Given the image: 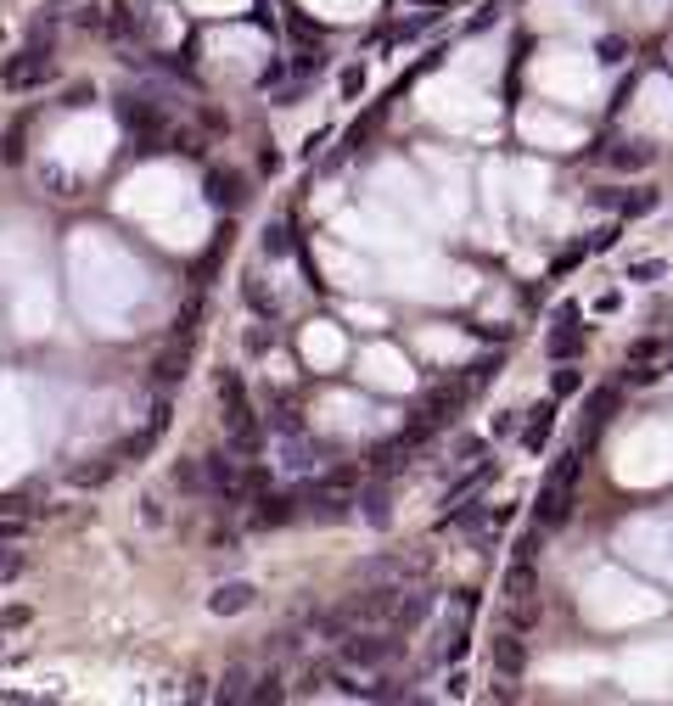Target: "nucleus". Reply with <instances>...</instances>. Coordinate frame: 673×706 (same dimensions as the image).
Here are the masks:
<instances>
[{"label": "nucleus", "mask_w": 673, "mask_h": 706, "mask_svg": "<svg viewBox=\"0 0 673 706\" xmlns=\"http://www.w3.org/2000/svg\"><path fill=\"white\" fill-rule=\"evenodd\" d=\"M247 348H253V353L275 348V331H247Z\"/></svg>", "instance_id": "27"}, {"label": "nucleus", "mask_w": 673, "mask_h": 706, "mask_svg": "<svg viewBox=\"0 0 673 706\" xmlns=\"http://www.w3.org/2000/svg\"><path fill=\"white\" fill-rule=\"evenodd\" d=\"M202 197H208V208H225V213H236L247 202V180L236 169H214L208 180H202Z\"/></svg>", "instance_id": "6"}, {"label": "nucleus", "mask_w": 673, "mask_h": 706, "mask_svg": "<svg viewBox=\"0 0 673 706\" xmlns=\"http://www.w3.org/2000/svg\"><path fill=\"white\" fill-rule=\"evenodd\" d=\"M247 695H253V667H225V673H219V690H214V701H247Z\"/></svg>", "instance_id": "11"}, {"label": "nucleus", "mask_w": 673, "mask_h": 706, "mask_svg": "<svg viewBox=\"0 0 673 706\" xmlns=\"http://www.w3.org/2000/svg\"><path fill=\"white\" fill-rule=\"evenodd\" d=\"M258 169L275 174V169H281V152H270V146H264V152H258Z\"/></svg>", "instance_id": "29"}, {"label": "nucleus", "mask_w": 673, "mask_h": 706, "mask_svg": "<svg viewBox=\"0 0 673 706\" xmlns=\"http://www.w3.org/2000/svg\"><path fill=\"white\" fill-rule=\"evenodd\" d=\"M303 499H287V494H258L253 499V522L258 527H287L292 516H298Z\"/></svg>", "instance_id": "9"}, {"label": "nucleus", "mask_w": 673, "mask_h": 706, "mask_svg": "<svg viewBox=\"0 0 673 706\" xmlns=\"http://www.w3.org/2000/svg\"><path fill=\"white\" fill-rule=\"evenodd\" d=\"M29 622H34V606H6V611H0V639H6V634H23Z\"/></svg>", "instance_id": "21"}, {"label": "nucleus", "mask_w": 673, "mask_h": 706, "mask_svg": "<svg viewBox=\"0 0 673 706\" xmlns=\"http://www.w3.org/2000/svg\"><path fill=\"white\" fill-rule=\"evenodd\" d=\"M287 253H292V230L270 225V230H264V258H287Z\"/></svg>", "instance_id": "22"}, {"label": "nucleus", "mask_w": 673, "mask_h": 706, "mask_svg": "<svg viewBox=\"0 0 673 706\" xmlns=\"http://www.w3.org/2000/svg\"><path fill=\"white\" fill-rule=\"evenodd\" d=\"M113 471H118V460H113V454H107L101 466H79V471H73V482H79V488H101V482L113 477Z\"/></svg>", "instance_id": "20"}, {"label": "nucleus", "mask_w": 673, "mask_h": 706, "mask_svg": "<svg viewBox=\"0 0 673 706\" xmlns=\"http://www.w3.org/2000/svg\"><path fill=\"white\" fill-rule=\"evenodd\" d=\"M219 387V410H225V438L236 454H258V443H264V426H258V410H253V398H247L242 376L236 370H219L214 376Z\"/></svg>", "instance_id": "1"}, {"label": "nucleus", "mask_w": 673, "mask_h": 706, "mask_svg": "<svg viewBox=\"0 0 673 706\" xmlns=\"http://www.w3.org/2000/svg\"><path fill=\"white\" fill-rule=\"evenodd\" d=\"M62 107H90V90H85V85H73V90H68V101H62Z\"/></svg>", "instance_id": "30"}, {"label": "nucleus", "mask_w": 673, "mask_h": 706, "mask_svg": "<svg viewBox=\"0 0 673 706\" xmlns=\"http://www.w3.org/2000/svg\"><path fill=\"white\" fill-rule=\"evenodd\" d=\"M202 466H208V494L214 499H247V488H253V477H247V466L236 460V449H214L202 454Z\"/></svg>", "instance_id": "5"}, {"label": "nucleus", "mask_w": 673, "mask_h": 706, "mask_svg": "<svg viewBox=\"0 0 673 706\" xmlns=\"http://www.w3.org/2000/svg\"><path fill=\"white\" fill-rule=\"evenodd\" d=\"M399 628H365V634H348L343 645H337V656H343V662H354V667H382V662H393V656H399Z\"/></svg>", "instance_id": "3"}, {"label": "nucleus", "mask_w": 673, "mask_h": 706, "mask_svg": "<svg viewBox=\"0 0 673 706\" xmlns=\"http://www.w3.org/2000/svg\"><path fill=\"white\" fill-rule=\"evenodd\" d=\"M573 477H578V454H567V460L550 471L545 494H539V527H561L573 516Z\"/></svg>", "instance_id": "4"}, {"label": "nucleus", "mask_w": 673, "mask_h": 706, "mask_svg": "<svg viewBox=\"0 0 673 706\" xmlns=\"http://www.w3.org/2000/svg\"><path fill=\"white\" fill-rule=\"evenodd\" d=\"M298 645H303V634H298V628H287V634H275V645H270V650H275V656H292Z\"/></svg>", "instance_id": "25"}, {"label": "nucleus", "mask_w": 673, "mask_h": 706, "mask_svg": "<svg viewBox=\"0 0 673 706\" xmlns=\"http://www.w3.org/2000/svg\"><path fill=\"white\" fill-rule=\"evenodd\" d=\"M550 426H556V404H539V410H528V426H522V449H545Z\"/></svg>", "instance_id": "12"}, {"label": "nucleus", "mask_w": 673, "mask_h": 706, "mask_svg": "<svg viewBox=\"0 0 673 706\" xmlns=\"http://www.w3.org/2000/svg\"><path fill=\"white\" fill-rule=\"evenodd\" d=\"M40 180L51 185V197H73V180L62 169H40Z\"/></svg>", "instance_id": "24"}, {"label": "nucleus", "mask_w": 673, "mask_h": 706, "mask_svg": "<svg viewBox=\"0 0 673 706\" xmlns=\"http://www.w3.org/2000/svg\"><path fill=\"white\" fill-rule=\"evenodd\" d=\"M253 606H258V589L247 578H230L208 594V611H214V617H242V611H253Z\"/></svg>", "instance_id": "7"}, {"label": "nucleus", "mask_w": 673, "mask_h": 706, "mask_svg": "<svg viewBox=\"0 0 673 706\" xmlns=\"http://www.w3.org/2000/svg\"><path fill=\"white\" fill-rule=\"evenodd\" d=\"M612 163L617 169H640V163H651V152L645 146H623V152H612Z\"/></svg>", "instance_id": "23"}, {"label": "nucleus", "mask_w": 673, "mask_h": 706, "mask_svg": "<svg viewBox=\"0 0 673 706\" xmlns=\"http://www.w3.org/2000/svg\"><path fill=\"white\" fill-rule=\"evenodd\" d=\"M657 275H662L657 258H651V264H634V269H629V281H657Z\"/></svg>", "instance_id": "26"}, {"label": "nucleus", "mask_w": 673, "mask_h": 706, "mask_svg": "<svg viewBox=\"0 0 673 706\" xmlns=\"http://www.w3.org/2000/svg\"><path fill=\"white\" fill-rule=\"evenodd\" d=\"M118 118H124L129 129H141V135H158V124H163V113L146 96H118Z\"/></svg>", "instance_id": "10"}, {"label": "nucleus", "mask_w": 673, "mask_h": 706, "mask_svg": "<svg viewBox=\"0 0 673 706\" xmlns=\"http://www.w3.org/2000/svg\"><path fill=\"white\" fill-rule=\"evenodd\" d=\"M522 662H528L522 639H511V634H500V639H494V667H500L505 678H516V673H522Z\"/></svg>", "instance_id": "14"}, {"label": "nucleus", "mask_w": 673, "mask_h": 706, "mask_svg": "<svg viewBox=\"0 0 673 706\" xmlns=\"http://www.w3.org/2000/svg\"><path fill=\"white\" fill-rule=\"evenodd\" d=\"M242 297H247V309H253L258 320H270V314H275V292L258 281V275H242Z\"/></svg>", "instance_id": "15"}, {"label": "nucleus", "mask_w": 673, "mask_h": 706, "mask_svg": "<svg viewBox=\"0 0 673 706\" xmlns=\"http://www.w3.org/2000/svg\"><path fill=\"white\" fill-rule=\"evenodd\" d=\"M29 572V555L17 550V538H0V583H17Z\"/></svg>", "instance_id": "16"}, {"label": "nucleus", "mask_w": 673, "mask_h": 706, "mask_svg": "<svg viewBox=\"0 0 673 706\" xmlns=\"http://www.w3.org/2000/svg\"><path fill=\"white\" fill-rule=\"evenodd\" d=\"M359 516H365L371 527H387V516H393V510H387V488H382V482L359 494Z\"/></svg>", "instance_id": "17"}, {"label": "nucleus", "mask_w": 673, "mask_h": 706, "mask_svg": "<svg viewBox=\"0 0 673 706\" xmlns=\"http://www.w3.org/2000/svg\"><path fill=\"white\" fill-rule=\"evenodd\" d=\"M556 393H578V370H556Z\"/></svg>", "instance_id": "28"}, {"label": "nucleus", "mask_w": 673, "mask_h": 706, "mask_svg": "<svg viewBox=\"0 0 673 706\" xmlns=\"http://www.w3.org/2000/svg\"><path fill=\"white\" fill-rule=\"evenodd\" d=\"M23 135H29V118H17L6 135H0V163L12 169V163H23Z\"/></svg>", "instance_id": "19"}, {"label": "nucleus", "mask_w": 673, "mask_h": 706, "mask_svg": "<svg viewBox=\"0 0 673 706\" xmlns=\"http://www.w3.org/2000/svg\"><path fill=\"white\" fill-rule=\"evenodd\" d=\"M287 684H281V673H275V667H270V673H258L253 678V695H247V701H258V706H270V701H287Z\"/></svg>", "instance_id": "18"}, {"label": "nucleus", "mask_w": 673, "mask_h": 706, "mask_svg": "<svg viewBox=\"0 0 673 706\" xmlns=\"http://www.w3.org/2000/svg\"><path fill=\"white\" fill-rule=\"evenodd\" d=\"M51 73H57V62H51V34L34 29V40L23 45L17 57L0 62V90H6V96H29V90H40Z\"/></svg>", "instance_id": "2"}, {"label": "nucleus", "mask_w": 673, "mask_h": 706, "mask_svg": "<svg viewBox=\"0 0 673 706\" xmlns=\"http://www.w3.org/2000/svg\"><path fill=\"white\" fill-rule=\"evenodd\" d=\"M169 482L180 494H208V466H202V460H180V466L169 471Z\"/></svg>", "instance_id": "13"}, {"label": "nucleus", "mask_w": 673, "mask_h": 706, "mask_svg": "<svg viewBox=\"0 0 673 706\" xmlns=\"http://www.w3.org/2000/svg\"><path fill=\"white\" fill-rule=\"evenodd\" d=\"M186 365H191V342L174 337V348H163L158 359H152V382H158V393H169V387L186 376Z\"/></svg>", "instance_id": "8"}, {"label": "nucleus", "mask_w": 673, "mask_h": 706, "mask_svg": "<svg viewBox=\"0 0 673 706\" xmlns=\"http://www.w3.org/2000/svg\"><path fill=\"white\" fill-rule=\"evenodd\" d=\"M0 538H23V522H0Z\"/></svg>", "instance_id": "31"}]
</instances>
